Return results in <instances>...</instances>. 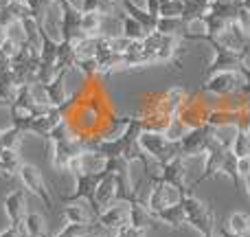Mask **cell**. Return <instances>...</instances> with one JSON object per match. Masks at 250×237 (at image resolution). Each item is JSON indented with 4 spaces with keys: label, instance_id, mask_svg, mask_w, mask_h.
Listing matches in <instances>:
<instances>
[{
    "label": "cell",
    "instance_id": "cell-37",
    "mask_svg": "<svg viewBox=\"0 0 250 237\" xmlns=\"http://www.w3.org/2000/svg\"><path fill=\"white\" fill-rule=\"evenodd\" d=\"M233 22L239 26V29H242L244 35H248V38H250V9H246V7H242V4H239L237 16H235Z\"/></svg>",
    "mask_w": 250,
    "mask_h": 237
},
{
    "label": "cell",
    "instance_id": "cell-45",
    "mask_svg": "<svg viewBox=\"0 0 250 237\" xmlns=\"http://www.w3.org/2000/svg\"><path fill=\"white\" fill-rule=\"evenodd\" d=\"M244 187H246V194L250 195V176H248V178H244Z\"/></svg>",
    "mask_w": 250,
    "mask_h": 237
},
{
    "label": "cell",
    "instance_id": "cell-47",
    "mask_svg": "<svg viewBox=\"0 0 250 237\" xmlns=\"http://www.w3.org/2000/svg\"><path fill=\"white\" fill-rule=\"evenodd\" d=\"M208 2H224V0H208Z\"/></svg>",
    "mask_w": 250,
    "mask_h": 237
},
{
    "label": "cell",
    "instance_id": "cell-22",
    "mask_svg": "<svg viewBox=\"0 0 250 237\" xmlns=\"http://www.w3.org/2000/svg\"><path fill=\"white\" fill-rule=\"evenodd\" d=\"M156 220H158L160 224H167L176 231L187 226V217H185V209H182V204H171V207L158 211L156 213Z\"/></svg>",
    "mask_w": 250,
    "mask_h": 237
},
{
    "label": "cell",
    "instance_id": "cell-36",
    "mask_svg": "<svg viewBox=\"0 0 250 237\" xmlns=\"http://www.w3.org/2000/svg\"><path fill=\"white\" fill-rule=\"evenodd\" d=\"M182 11H185V2H182V0H160V16L182 18Z\"/></svg>",
    "mask_w": 250,
    "mask_h": 237
},
{
    "label": "cell",
    "instance_id": "cell-29",
    "mask_svg": "<svg viewBox=\"0 0 250 237\" xmlns=\"http://www.w3.org/2000/svg\"><path fill=\"white\" fill-rule=\"evenodd\" d=\"M97 55V38H82L79 42H75V62L83 60H95Z\"/></svg>",
    "mask_w": 250,
    "mask_h": 237
},
{
    "label": "cell",
    "instance_id": "cell-11",
    "mask_svg": "<svg viewBox=\"0 0 250 237\" xmlns=\"http://www.w3.org/2000/svg\"><path fill=\"white\" fill-rule=\"evenodd\" d=\"M97 73L110 75L112 70L121 68V53L112 46V35H99L97 38Z\"/></svg>",
    "mask_w": 250,
    "mask_h": 237
},
{
    "label": "cell",
    "instance_id": "cell-7",
    "mask_svg": "<svg viewBox=\"0 0 250 237\" xmlns=\"http://www.w3.org/2000/svg\"><path fill=\"white\" fill-rule=\"evenodd\" d=\"M62 9V40L64 42H79L82 38H86L82 31V16L77 7L73 4V0H57Z\"/></svg>",
    "mask_w": 250,
    "mask_h": 237
},
{
    "label": "cell",
    "instance_id": "cell-25",
    "mask_svg": "<svg viewBox=\"0 0 250 237\" xmlns=\"http://www.w3.org/2000/svg\"><path fill=\"white\" fill-rule=\"evenodd\" d=\"M16 92L18 86L13 82L11 70H9V73H4L0 77V108H11V104L16 101Z\"/></svg>",
    "mask_w": 250,
    "mask_h": 237
},
{
    "label": "cell",
    "instance_id": "cell-3",
    "mask_svg": "<svg viewBox=\"0 0 250 237\" xmlns=\"http://www.w3.org/2000/svg\"><path fill=\"white\" fill-rule=\"evenodd\" d=\"M180 204H182V209H185L187 226L198 231L202 237L215 233V213H213L211 207H207V204L195 198L193 194H187Z\"/></svg>",
    "mask_w": 250,
    "mask_h": 237
},
{
    "label": "cell",
    "instance_id": "cell-18",
    "mask_svg": "<svg viewBox=\"0 0 250 237\" xmlns=\"http://www.w3.org/2000/svg\"><path fill=\"white\" fill-rule=\"evenodd\" d=\"M64 220L68 224H95L97 213L90 209V204H83V200H79L64 204Z\"/></svg>",
    "mask_w": 250,
    "mask_h": 237
},
{
    "label": "cell",
    "instance_id": "cell-19",
    "mask_svg": "<svg viewBox=\"0 0 250 237\" xmlns=\"http://www.w3.org/2000/svg\"><path fill=\"white\" fill-rule=\"evenodd\" d=\"M95 202H97V215H99L104 209H108L110 204L117 202V178H114V173H108V176L99 182L97 194H95Z\"/></svg>",
    "mask_w": 250,
    "mask_h": 237
},
{
    "label": "cell",
    "instance_id": "cell-4",
    "mask_svg": "<svg viewBox=\"0 0 250 237\" xmlns=\"http://www.w3.org/2000/svg\"><path fill=\"white\" fill-rule=\"evenodd\" d=\"M215 141V128L208 123L198 125V128L187 129V134L180 138V156L182 158H193V156H204Z\"/></svg>",
    "mask_w": 250,
    "mask_h": 237
},
{
    "label": "cell",
    "instance_id": "cell-32",
    "mask_svg": "<svg viewBox=\"0 0 250 237\" xmlns=\"http://www.w3.org/2000/svg\"><path fill=\"white\" fill-rule=\"evenodd\" d=\"M97 226L99 224H68L66 222L64 229L53 237H90L97 231Z\"/></svg>",
    "mask_w": 250,
    "mask_h": 237
},
{
    "label": "cell",
    "instance_id": "cell-41",
    "mask_svg": "<svg viewBox=\"0 0 250 237\" xmlns=\"http://www.w3.org/2000/svg\"><path fill=\"white\" fill-rule=\"evenodd\" d=\"M145 9H147V13L158 18L160 16V0H145Z\"/></svg>",
    "mask_w": 250,
    "mask_h": 237
},
{
    "label": "cell",
    "instance_id": "cell-42",
    "mask_svg": "<svg viewBox=\"0 0 250 237\" xmlns=\"http://www.w3.org/2000/svg\"><path fill=\"white\" fill-rule=\"evenodd\" d=\"M101 0H82V4H79V9H82V13H88V11H97V7H99Z\"/></svg>",
    "mask_w": 250,
    "mask_h": 237
},
{
    "label": "cell",
    "instance_id": "cell-15",
    "mask_svg": "<svg viewBox=\"0 0 250 237\" xmlns=\"http://www.w3.org/2000/svg\"><path fill=\"white\" fill-rule=\"evenodd\" d=\"M97 224L117 233L119 229H123V226L129 224V204L127 202L110 204L108 209H104V211L97 215Z\"/></svg>",
    "mask_w": 250,
    "mask_h": 237
},
{
    "label": "cell",
    "instance_id": "cell-1",
    "mask_svg": "<svg viewBox=\"0 0 250 237\" xmlns=\"http://www.w3.org/2000/svg\"><path fill=\"white\" fill-rule=\"evenodd\" d=\"M178 42H180V38H176V35H163L158 31H151L143 40L147 64H171L173 68H180L182 62L178 57Z\"/></svg>",
    "mask_w": 250,
    "mask_h": 237
},
{
    "label": "cell",
    "instance_id": "cell-26",
    "mask_svg": "<svg viewBox=\"0 0 250 237\" xmlns=\"http://www.w3.org/2000/svg\"><path fill=\"white\" fill-rule=\"evenodd\" d=\"M104 20H105V18L101 16V13H97V11L83 13V16H82V31H83V35H88V38H99V35H104V33H101V29H104Z\"/></svg>",
    "mask_w": 250,
    "mask_h": 237
},
{
    "label": "cell",
    "instance_id": "cell-23",
    "mask_svg": "<svg viewBox=\"0 0 250 237\" xmlns=\"http://www.w3.org/2000/svg\"><path fill=\"white\" fill-rule=\"evenodd\" d=\"M185 2V11H182V20L189 24V22L193 20H200V18H204L208 13V9H211V2L208 0H182Z\"/></svg>",
    "mask_w": 250,
    "mask_h": 237
},
{
    "label": "cell",
    "instance_id": "cell-34",
    "mask_svg": "<svg viewBox=\"0 0 250 237\" xmlns=\"http://www.w3.org/2000/svg\"><path fill=\"white\" fill-rule=\"evenodd\" d=\"M22 138H24V132H22L18 125H11V128H7V129H0V143H2V147H7V150H18Z\"/></svg>",
    "mask_w": 250,
    "mask_h": 237
},
{
    "label": "cell",
    "instance_id": "cell-49",
    "mask_svg": "<svg viewBox=\"0 0 250 237\" xmlns=\"http://www.w3.org/2000/svg\"><path fill=\"white\" fill-rule=\"evenodd\" d=\"M2 150H4V147H2V143H0V151H2Z\"/></svg>",
    "mask_w": 250,
    "mask_h": 237
},
{
    "label": "cell",
    "instance_id": "cell-10",
    "mask_svg": "<svg viewBox=\"0 0 250 237\" xmlns=\"http://www.w3.org/2000/svg\"><path fill=\"white\" fill-rule=\"evenodd\" d=\"M53 145V165L57 169H68L70 163L86 150L83 145V138L77 136H68V138H62V141H51Z\"/></svg>",
    "mask_w": 250,
    "mask_h": 237
},
{
    "label": "cell",
    "instance_id": "cell-14",
    "mask_svg": "<svg viewBox=\"0 0 250 237\" xmlns=\"http://www.w3.org/2000/svg\"><path fill=\"white\" fill-rule=\"evenodd\" d=\"M4 207V215L9 217V226H16L18 231L22 233V224H24L26 217V191L24 189H13L4 195L2 200Z\"/></svg>",
    "mask_w": 250,
    "mask_h": 237
},
{
    "label": "cell",
    "instance_id": "cell-5",
    "mask_svg": "<svg viewBox=\"0 0 250 237\" xmlns=\"http://www.w3.org/2000/svg\"><path fill=\"white\" fill-rule=\"evenodd\" d=\"M242 88H244V77L242 73H235V70L213 73L202 84L204 92H211V95H217V97H229V95H235V92H242Z\"/></svg>",
    "mask_w": 250,
    "mask_h": 237
},
{
    "label": "cell",
    "instance_id": "cell-31",
    "mask_svg": "<svg viewBox=\"0 0 250 237\" xmlns=\"http://www.w3.org/2000/svg\"><path fill=\"white\" fill-rule=\"evenodd\" d=\"M230 151L239 158H246L250 156V132L248 129H239L235 132V138H233V145H230Z\"/></svg>",
    "mask_w": 250,
    "mask_h": 237
},
{
    "label": "cell",
    "instance_id": "cell-44",
    "mask_svg": "<svg viewBox=\"0 0 250 237\" xmlns=\"http://www.w3.org/2000/svg\"><path fill=\"white\" fill-rule=\"evenodd\" d=\"M7 38H9V26H4L2 22H0V46L7 42Z\"/></svg>",
    "mask_w": 250,
    "mask_h": 237
},
{
    "label": "cell",
    "instance_id": "cell-2",
    "mask_svg": "<svg viewBox=\"0 0 250 237\" xmlns=\"http://www.w3.org/2000/svg\"><path fill=\"white\" fill-rule=\"evenodd\" d=\"M138 147L158 165H167L169 160L180 156V143L171 141L165 132H156V129H143L138 136Z\"/></svg>",
    "mask_w": 250,
    "mask_h": 237
},
{
    "label": "cell",
    "instance_id": "cell-35",
    "mask_svg": "<svg viewBox=\"0 0 250 237\" xmlns=\"http://www.w3.org/2000/svg\"><path fill=\"white\" fill-rule=\"evenodd\" d=\"M222 176L230 178V182H233L235 187H239V182H242V176H239V172H237V156H235L233 151H229L224 165H222Z\"/></svg>",
    "mask_w": 250,
    "mask_h": 237
},
{
    "label": "cell",
    "instance_id": "cell-46",
    "mask_svg": "<svg viewBox=\"0 0 250 237\" xmlns=\"http://www.w3.org/2000/svg\"><path fill=\"white\" fill-rule=\"evenodd\" d=\"M207 237H224L222 233H213V235H207Z\"/></svg>",
    "mask_w": 250,
    "mask_h": 237
},
{
    "label": "cell",
    "instance_id": "cell-8",
    "mask_svg": "<svg viewBox=\"0 0 250 237\" xmlns=\"http://www.w3.org/2000/svg\"><path fill=\"white\" fill-rule=\"evenodd\" d=\"M18 178H20V180H22V185H24V189L29 191V194L38 195V198L44 202V207H46V209H53V198H51V191H48L46 182H44L42 173H40V169L35 167V165L22 163L20 172H18Z\"/></svg>",
    "mask_w": 250,
    "mask_h": 237
},
{
    "label": "cell",
    "instance_id": "cell-24",
    "mask_svg": "<svg viewBox=\"0 0 250 237\" xmlns=\"http://www.w3.org/2000/svg\"><path fill=\"white\" fill-rule=\"evenodd\" d=\"M20 167L22 163H20V156H18V150H7L4 147L0 151V173L2 176H18Z\"/></svg>",
    "mask_w": 250,
    "mask_h": 237
},
{
    "label": "cell",
    "instance_id": "cell-27",
    "mask_svg": "<svg viewBox=\"0 0 250 237\" xmlns=\"http://www.w3.org/2000/svg\"><path fill=\"white\" fill-rule=\"evenodd\" d=\"M185 29H187V22L182 20V18H165V16H160L158 22H156L154 31H158V33H163V35H176V38H180V35L185 33Z\"/></svg>",
    "mask_w": 250,
    "mask_h": 237
},
{
    "label": "cell",
    "instance_id": "cell-50",
    "mask_svg": "<svg viewBox=\"0 0 250 237\" xmlns=\"http://www.w3.org/2000/svg\"><path fill=\"white\" fill-rule=\"evenodd\" d=\"M248 68H250V57H248Z\"/></svg>",
    "mask_w": 250,
    "mask_h": 237
},
{
    "label": "cell",
    "instance_id": "cell-20",
    "mask_svg": "<svg viewBox=\"0 0 250 237\" xmlns=\"http://www.w3.org/2000/svg\"><path fill=\"white\" fill-rule=\"evenodd\" d=\"M136 66H149L145 57V46L143 40H129L127 48L121 53V68H136Z\"/></svg>",
    "mask_w": 250,
    "mask_h": 237
},
{
    "label": "cell",
    "instance_id": "cell-28",
    "mask_svg": "<svg viewBox=\"0 0 250 237\" xmlns=\"http://www.w3.org/2000/svg\"><path fill=\"white\" fill-rule=\"evenodd\" d=\"M22 235L26 237H44L46 235V224L40 213H26L24 224H22Z\"/></svg>",
    "mask_w": 250,
    "mask_h": 237
},
{
    "label": "cell",
    "instance_id": "cell-33",
    "mask_svg": "<svg viewBox=\"0 0 250 237\" xmlns=\"http://www.w3.org/2000/svg\"><path fill=\"white\" fill-rule=\"evenodd\" d=\"M204 24H207V33L208 35H213V38H222V35L229 31L230 22L224 20V18H220V16L207 13V16H204Z\"/></svg>",
    "mask_w": 250,
    "mask_h": 237
},
{
    "label": "cell",
    "instance_id": "cell-6",
    "mask_svg": "<svg viewBox=\"0 0 250 237\" xmlns=\"http://www.w3.org/2000/svg\"><path fill=\"white\" fill-rule=\"evenodd\" d=\"M60 123H64V112H62V108H48V110H44V112L31 117L29 121H24V123L20 125V129L24 134L31 132V134H35V136L46 138V141H48L51 132Z\"/></svg>",
    "mask_w": 250,
    "mask_h": 237
},
{
    "label": "cell",
    "instance_id": "cell-9",
    "mask_svg": "<svg viewBox=\"0 0 250 237\" xmlns=\"http://www.w3.org/2000/svg\"><path fill=\"white\" fill-rule=\"evenodd\" d=\"M229 151H230V147L224 145L222 141H217V138H215V141L211 143V147H208V151H207V160H204L202 173H200V178L193 182V185H191V189L200 187L204 180H211V178H215V176H222V165H224Z\"/></svg>",
    "mask_w": 250,
    "mask_h": 237
},
{
    "label": "cell",
    "instance_id": "cell-12",
    "mask_svg": "<svg viewBox=\"0 0 250 237\" xmlns=\"http://www.w3.org/2000/svg\"><path fill=\"white\" fill-rule=\"evenodd\" d=\"M182 198H185V194H182L180 189H176L173 185H167V182H154V187H151V194H149V200H147V207H149V211L158 213L163 211V209L171 207V204H180Z\"/></svg>",
    "mask_w": 250,
    "mask_h": 237
},
{
    "label": "cell",
    "instance_id": "cell-38",
    "mask_svg": "<svg viewBox=\"0 0 250 237\" xmlns=\"http://www.w3.org/2000/svg\"><path fill=\"white\" fill-rule=\"evenodd\" d=\"M145 235V231H141V229H134V226H123V229H119L117 233H114L112 237H143Z\"/></svg>",
    "mask_w": 250,
    "mask_h": 237
},
{
    "label": "cell",
    "instance_id": "cell-39",
    "mask_svg": "<svg viewBox=\"0 0 250 237\" xmlns=\"http://www.w3.org/2000/svg\"><path fill=\"white\" fill-rule=\"evenodd\" d=\"M11 64H13V60L2 51V48H0V77H2L4 73H9V70H11Z\"/></svg>",
    "mask_w": 250,
    "mask_h": 237
},
{
    "label": "cell",
    "instance_id": "cell-30",
    "mask_svg": "<svg viewBox=\"0 0 250 237\" xmlns=\"http://www.w3.org/2000/svg\"><path fill=\"white\" fill-rule=\"evenodd\" d=\"M229 231L235 237H246L250 233V215L244 211H237L229 217Z\"/></svg>",
    "mask_w": 250,
    "mask_h": 237
},
{
    "label": "cell",
    "instance_id": "cell-13",
    "mask_svg": "<svg viewBox=\"0 0 250 237\" xmlns=\"http://www.w3.org/2000/svg\"><path fill=\"white\" fill-rule=\"evenodd\" d=\"M185 176H187V158L178 156V158L169 160L167 165H160V172L151 176V182H167V185H173L176 189H180L182 194H189L187 191V182H185Z\"/></svg>",
    "mask_w": 250,
    "mask_h": 237
},
{
    "label": "cell",
    "instance_id": "cell-17",
    "mask_svg": "<svg viewBox=\"0 0 250 237\" xmlns=\"http://www.w3.org/2000/svg\"><path fill=\"white\" fill-rule=\"evenodd\" d=\"M156 215L149 211V207H147L145 202H141V198L134 200V202H129V226H134V229H141V231H149L156 226Z\"/></svg>",
    "mask_w": 250,
    "mask_h": 237
},
{
    "label": "cell",
    "instance_id": "cell-43",
    "mask_svg": "<svg viewBox=\"0 0 250 237\" xmlns=\"http://www.w3.org/2000/svg\"><path fill=\"white\" fill-rule=\"evenodd\" d=\"M22 233L16 229V226H7L4 231H0V237H20Z\"/></svg>",
    "mask_w": 250,
    "mask_h": 237
},
{
    "label": "cell",
    "instance_id": "cell-16",
    "mask_svg": "<svg viewBox=\"0 0 250 237\" xmlns=\"http://www.w3.org/2000/svg\"><path fill=\"white\" fill-rule=\"evenodd\" d=\"M70 68H60L53 79L48 84H44V90H46L48 104L53 108H64L66 101H68V95H66V77H68Z\"/></svg>",
    "mask_w": 250,
    "mask_h": 237
},
{
    "label": "cell",
    "instance_id": "cell-48",
    "mask_svg": "<svg viewBox=\"0 0 250 237\" xmlns=\"http://www.w3.org/2000/svg\"><path fill=\"white\" fill-rule=\"evenodd\" d=\"M92 237H108V235H92Z\"/></svg>",
    "mask_w": 250,
    "mask_h": 237
},
{
    "label": "cell",
    "instance_id": "cell-40",
    "mask_svg": "<svg viewBox=\"0 0 250 237\" xmlns=\"http://www.w3.org/2000/svg\"><path fill=\"white\" fill-rule=\"evenodd\" d=\"M237 172H239V176H242V180H244V178H248V176H250V156H246V158H239V160H237Z\"/></svg>",
    "mask_w": 250,
    "mask_h": 237
},
{
    "label": "cell",
    "instance_id": "cell-21",
    "mask_svg": "<svg viewBox=\"0 0 250 237\" xmlns=\"http://www.w3.org/2000/svg\"><path fill=\"white\" fill-rule=\"evenodd\" d=\"M119 18H121V35H123L125 40H132V42H134V40H145L147 35L151 33V31L147 29V26L143 24V22L134 20V18L129 16V13H125V11H123Z\"/></svg>",
    "mask_w": 250,
    "mask_h": 237
}]
</instances>
